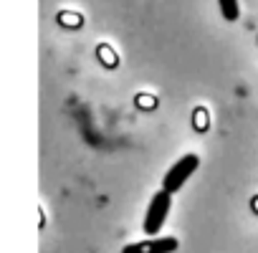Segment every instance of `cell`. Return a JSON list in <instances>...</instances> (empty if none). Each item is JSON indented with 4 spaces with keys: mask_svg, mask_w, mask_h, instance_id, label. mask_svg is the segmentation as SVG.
I'll use <instances>...</instances> for the list:
<instances>
[{
    "mask_svg": "<svg viewBox=\"0 0 258 253\" xmlns=\"http://www.w3.org/2000/svg\"><path fill=\"white\" fill-rule=\"evenodd\" d=\"M198 165H200V157L198 155H185V157H180L170 170H167V175H165V180H162V190L165 193H177V190H182V185L192 177V172L198 170Z\"/></svg>",
    "mask_w": 258,
    "mask_h": 253,
    "instance_id": "cell-1",
    "label": "cell"
},
{
    "mask_svg": "<svg viewBox=\"0 0 258 253\" xmlns=\"http://www.w3.org/2000/svg\"><path fill=\"white\" fill-rule=\"evenodd\" d=\"M170 205H172V195H170V193H165V190H160V193L150 200L147 213H145V230H147L152 238H157L160 228L165 225L167 213H170Z\"/></svg>",
    "mask_w": 258,
    "mask_h": 253,
    "instance_id": "cell-2",
    "label": "cell"
},
{
    "mask_svg": "<svg viewBox=\"0 0 258 253\" xmlns=\"http://www.w3.org/2000/svg\"><path fill=\"white\" fill-rule=\"evenodd\" d=\"M177 248V238L165 235V238H147V240H137L121 248V253H172Z\"/></svg>",
    "mask_w": 258,
    "mask_h": 253,
    "instance_id": "cell-3",
    "label": "cell"
},
{
    "mask_svg": "<svg viewBox=\"0 0 258 253\" xmlns=\"http://www.w3.org/2000/svg\"><path fill=\"white\" fill-rule=\"evenodd\" d=\"M218 6H220V13H223V18H225L228 23L238 21V16H240V11H238V0H218Z\"/></svg>",
    "mask_w": 258,
    "mask_h": 253,
    "instance_id": "cell-4",
    "label": "cell"
}]
</instances>
